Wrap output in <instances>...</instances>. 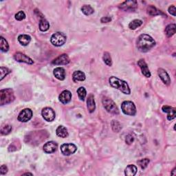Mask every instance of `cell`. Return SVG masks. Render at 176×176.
I'll list each match as a JSON object with an SVG mask.
<instances>
[{
    "mask_svg": "<svg viewBox=\"0 0 176 176\" xmlns=\"http://www.w3.org/2000/svg\"><path fill=\"white\" fill-rule=\"evenodd\" d=\"M10 72V70H8L7 68L1 67V68H0V74H1V79H0V80H2L4 79V78Z\"/></svg>",
    "mask_w": 176,
    "mask_h": 176,
    "instance_id": "cell-34",
    "label": "cell"
},
{
    "mask_svg": "<svg viewBox=\"0 0 176 176\" xmlns=\"http://www.w3.org/2000/svg\"><path fill=\"white\" fill-rule=\"evenodd\" d=\"M171 108H172V107H171V106H168V105H164L163 107H162V111H163V112H165V113H168V112L171 110Z\"/></svg>",
    "mask_w": 176,
    "mask_h": 176,
    "instance_id": "cell-41",
    "label": "cell"
},
{
    "mask_svg": "<svg viewBox=\"0 0 176 176\" xmlns=\"http://www.w3.org/2000/svg\"><path fill=\"white\" fill-rule=\"evenodd\" d=\"M176 25L174 24H169L165 28V34L168 37H172L175 33Z\"/></svg>",
    "mask_w": 176,
    "mask_h": 176,
    "instance_id": "cell-24",
    "label": "cell"
},
{
    "mask_svg": "<svg viewBox=\"0 0 176 176\" xmlns=\"http://www.w3.org/2000/svg\"><path fill=\"white\" fill-rule=\"evenodd\" d=\"M25 18V14L23 11H19L15 15V19L18 21H22Z\"/></svg>",
    "mask_w": 176,
    "mask_h": 176,
    "instance_id": "cell-36",
    "label": "cell"
},
{
    "mask_svg": "<svg viewBox=\"0 0 176 176\" xmlns=\"http://www.w3.org/2000/svg\"><path fill=\"white\" fill-rule=\"evenodd\" d=\"M76 150H77L76 146L72 143L63 144V145L61 146V151L62 154L66 155V156L74 154V153L76 151Z\"/></svg>",
    "mask_w": 176,
    "mask_h": 176,
    "instance_id": "cell-7",
    "label": "cell"
},
{
    "mask_svg": "<svg viewBox=\"0 0 176 176\" xmlns=\"http://www.w3.org/2000/svg\"><path fill=\"white\" fill-rule=\"evenodd\" d=\"M14 59L15 61L20 63H25L27 64L32 65L34 63L33 60L30 59V57H28L27 55H25V54H23L22 53H17L14 55Z\"/></svg>",
    "mask_w": 176,
    "mask_h": 176,
    "instance_id": "cell-11",
    "label": "cell"
},
{
    "mask_svg": "<svg viewBox=\"0 0 176 176\" xmlns=\"http://www.w3.org/2000/svg\"><path fill=\"white\" fill-rule=\"evenodd\" d=\"M111 125L112 129L115 132H119L122 129V127H121L120 123L118 122L117 120H112Z\"/></svg>",
    "mask_w": 176,
    "mask_h": 176,
    "instance_id": "cell-31",
    "label": "cell"
},
{
    "mask_svg": "<svg viewBox=\"0 0 176 176\" xmlns=\"http://www.w3.org/2000/svg\"><path fill=\"white\" fill-rule=\"evenodd\" d=\"M77 94L78 96H79V99L83 101L85 99L86 95H87V92H86V89H85V88L80 87L77 89Z\"/></svg>",
    "mask_w": 176,
    "mask_h": 176,
    "instance_id": "cell-28",
    "label": "cell"
},
{
    "mask_svg": "<svg viewBox=\"0 0 176 176\" xmlns=\"http://www.w3.org/2000/svg\"><path fill=\"white\" fill-rule=\"evenodd\" d=\"M86 79L85 74L81 71H75L72 75L73 81L76 83L79 81H84Z\"/></svg>",
    "mask_w": 176,
    "mask_h": 176,
    "instance_id": "cell-19",
    "label": "cell"
},
{
    "mask_svg": "<svg viewBox=\"0 0 176 176\" xmlns=\"http://www.w3.org/2000/svg\"><path fill=\"white\" fill-rule=\"evenodd\" d=\"M138 171V169L136 166L134 164H129L126 167L125 170V174L127 176H134Z\"/></svg>",
    "mask_w": 176,
    "mask_h": 176,
    "instance_id": "cell-21",
    "label": "cell"
},
{
    "mask_svg": "<svg viewBox=\"0 0 176 176\" xmlns=\"http://www.w3.org/2000/svg\"><path fill=\"white\" fill-rule=\"evenodd\" d=\"M137 7L138 3L136 1H125L119 6L120 9L125 11H134Z\"/></svg>",
    "mask_w": 176,
    "mask_h": 176,
    "instance_id": "cell-10",
    "label": "cell"
},
{
    "mask_svg": "<svg viewBox=\"0 0 176 176\" xmlns=\"http://www.w3.org/2000/svg\"><path fill=\"white\" fill-rule=\"evenodd\" d=\"M134 137L132 136L130 134H129L127 135L126 136V138H125V143L127 144V145H131V144L134 142Z\"/></svg>",
    "mask_w": 176,
    "mask_h": 176,
    "instance_id": "cell-37",
    "label": "cell"
},
{
    "mask_svg": "<svg viewBox=\"0 0 176 176\" xmlns=\"http://www.w3.org/2000/svg\"><path fill=\"white\" fill-rule=\"evenodd\" d=\"M59 99L63 104H68L72 99V93L69 90L63 91L59 95Z\"/></svg>",
    "mask_w": 176,
    "mask_h": 176,
    "instance_id": "cell-16",
    "label": "cell"
},
{
    "mask_svg": "<svg viewBox=\"0 0 176 176\" xmlns=\"http://www.w3.org/2000/svg\"><path fill=\"white\" fill-rule=\"evenodd\" d=\"M49 28H50V24H49V22L44 18V17H41L39 22L40 30L42 32H45L49 29Z\"/></svg>",
    "mask_w": 176,
    "mask_h": 176,
    "instance_id": "cell-23",
    "label": "cell"
},
{
    "mask_svg": "<svg viewBox=\"0 0 176 176\" xmlns=\"http://www.w3.org/2000/svg\"><path fill=\"white\" fill-rule=\"evenodd\" d=\"M81 10H82L83 13L85 14V15L87 16L92 15V14H93L94 12L93 8L89 5L83 6V7L81 8Z\"/></svg>",
    "mask_w": 176,
    "mask_h": 176,
    "instance_id": "cell-26",
    "label": "cell"
},
{
    "mask_svg": "<svg viewBox=\"0 0 176 176\" xmlns=\"http://www.w3.org/2000/svg\"><path fill=\"white\" fill-rule=\"evenodd\" d=\"M175 168H174V170H173L172 171V172H171V175H176V173H175Z\"/></svg>",
    "mask_w": 176,
    "mask_h": 176,
    "instance_id": "cell-42",
    "label": "cell"
},
{
    "mask_svg": "<svg viewBox=\"0 0 176 176\" xmlns=\"http://www.w3.org/2000/svg\"><path fill=\"white\" fill-rule=\"evenodd\" d=\"M121 109L123 112L128 116H135L136 114V108L132 101H124L121 104Z\"/></svg>",
    "mask_w": 176,
    "mask_h": 176,
    "instance_id": "cell-5",
    "label": "cell"
},
{
    "mask_svg": "<svg viewBox=\"0 0 176 176\" xmlns=\"http://www.w3.org/2000/svg\"><path fill=\"white\" fill-rule=\"evenodd\" d=\"M0 49L4 53H6L9 50V45L4 37H0Z\"/></svg>",
    "mask_w": 176,
    "mask_h": 176,
    "instance_id": "cell-25",
    "label": "cell"
},
{
    "mask_svg": "<svg viewBox=\"0 0 176 176\" xmlns=\"http://www.w3.org/2000/svg\"><path fill=\"white\" fill-rule=\"evenodd\" d=\"M42 116L48 122H52L55 119V112L50 108H45L42 110Z\"/></svg>",
    "mask_w": 176,
    "mask_h": 176,
    "instance_id": "cell-9",
    "label": "cell"
},
{
    "mask_svg": "<svg viewBox=\"0 0 176 176\" xmlns=\"http://www.w3.org/2000/svg\"><path fill=\"white\" fill-rule=\"evenodd\" d=\"M18 41L22 45L26 46L30 44L31 37L28 34H20L18 37Z\"/></svg>",
    "mask_w": 176,
    "mask_h": 176,
    "instance_id": "cell-22",
    "label": "cell"
},
{
    "mask_svg": "<svg viewBox=\"0 0 176 176\" xmlns=\"http://www.w3.org/2000/svg\"><path fill=\"white\" fill-rule=\"evenodd\" d=\"M175 12H176V9H175V6L172 5V6H171L169 8V13L171 14V15H172L173 16L175 17L176 15Z\"/></svg>",
    "mask_w": 176,
    "mask_h": 176,
    "instance_id": "cell-39",
    "label": "cell"
},
{
    "mask_svg": "<svg viewBox=\"0 0 176 176\" xmlns=\"http://www.w3.org/2000/svg\"><path fill=\"white\" fill-rule=\"evenodd\" d=\"M56 134L60 138H67L68 136V131L64 126L60 125L56 129Z\"/></svg>",
    "mask_w": 176,
    "mask_h": 176,
    "instance_id": "cell-20",
    "label": "cell"
},
{
    "mask_svg": "<svg viewBox=\"0 0 176 176\" xmlns=\"http://www.w3.org/2000/svg\"><path fill=\"white\" fill-rule=\"evenodd\" d=\"M137 48L142 53H147L155 45V41L149 34H143L137 39Z\"/></svg>",
    "mask_w": 176,
    "mask_h": 176,
    "instance_id": "cell-1",
    "label": "cell"
},
{
    "mask_svg": "<svg viewBox=\"0 0 176 176\" xmlns=\"http://www.w3.org/2000/svg\"><path fill=\"white\" fill-rule=\"evenodd\" d=\"M57 148H58V145L54 141H50V142L46 143L43 147L44 152H45L46 154H53L57 151Z\"/></svg>",
    "mask_w": 176,
    "mask_h": 176,
    "instance_id": "cell-12",
    "label": "cell"
},
{
    "mask_svg": "<svg viewBox=\"0 0 176 176\" xmlns=\"http://www.w3.org/2000/svg\"><path fill=\"white\" fill-rule=\"evenodd\" d=\"M158 76H160L161 80H162V82L164 84L166 85H169L170 83H171V79H170L169 75L168 73L164 70L162 68H159L158 70Z\"/></svg>",
    "mask_w": 176,
    "mask_h": 176,
    "instance_id": "cell-15",
    "label": "cell"
},
{
    "mask_svg": "<svg viewBox=\"0 0 176 176\" xmlns=\"http://www.w3.org/2000/svg\"><path fill=\"white\" fill-rule=\"evenodd\" d=\"M53 74H54V76L59 80H63L65 79V76H66L65 71L63 68L59 67V68H55L54 70Z\"/></svg>",
    "mask_w": 176,
    "mask_h": 176,
    "instance_id": "cell-18",
    "label": "cell"
},
{
    "mask_svg": "<svg viewBox=\"0 0 176 176\" xmlns=\"http://www.w3.org/2000/svg\"><path fill=\"white\" fill-rule=\"evenodd\" d=\"M50 41L54 46L59 47V46L65 44L66 41V36L64 33H61V32H57V33H55L52 35Z\"/></svg>",
    "mask_w": 176,
    "mask_h": 176,
    "instance_id": "cell-6",
    "label": "cell"
},
{
    "mask_svg": "<svg viewBox=\"0 0 176 176\" xmlns=\"http://www.w3.org/2000/svg\"><path fill=\"white\" fill-rule=\"evenodd\" d=\"M167 119L169 120H174L176 116V110L175 108H172L171 110H170L168 113H167Z\"/></svg>",
    "mask_w": 176,
    "mask_h": 176,
    "instance_id": "cell-35",
    "label": "cell"
},
{
    "mask_svg": "<svg viewBox=\"0 0 176 176\" xmlns=\"http://www.w3.org/2000/svg\"><path fill=\"white\" fill-rule=\"evenodd\" d=\"M32 117H33V111L31 109H24L20 112L17 119L22 123H26L31 119Z\"/></svg>",
    "mask_w": 176,
    "mask_h": 176,
    "instance_id": "cell-8",
    "label": "cell"
},
{
    "mask_svg": "<svg viewBox=\"0 0 176 176\" xmlns=\"http://www.w3.org/2000/svg\"><path fill=\"white\" fill-rule=\"evenodd\" d=\"M24 175H33V174H30V173H25V174H23Z\"/></svg>",
    "mask_w": 176,
    "mask_h": 176,
    "instance_id": "cell-43",
    "label": "cell"
},
{
    "mask_svg": "<svg viewBox=\"0 0 176 176\" xmlns=\"http://www.w3.org/2000/svg\"><path fill=\"white\" fill-rule=\"evenodd\" d=\"M138 164L140 166V168L142 169H146L147 166H148V164L150 162V160L148 159V158H145V159H142V160H138Z\"/></svg>",
    "mask_w": 176,
    "mask_h": 176,
    "instance_id": "cell-32",
    "label": "cell"
},
{
    "mask_svg": "<svg viewBox=\"0 0 176 176\" xmlns=\"http://www.w3.org/2000/svg\"><path fill=\"white\" fill-rule=\"evenodd\" d=\"M12 131V127L9 125L3 126L1 129V134L2 135H8Z\"/></svg>",
    "mask_w": 176,
    "mask_h": 176,
    "instance_id": "cell-33",
    "label": "cell"
},
{
    "mask_svg": "<svg viewBox=\"0 0 176 176\" xmlns=\"http://www.w3.org/2000/svg\"><path fill=\"white\" fill-rule=\"evenodd\" d=\"M70 58L67 54H63L57 57L53 61L52 63L56 65H67L70 63Z\"/></svg>",
    "mask_w": 176,
    "mask_h": 176,
    "instance_id": "cell-13",
    "label": "cell"
},
{
    "mask_svg": "<svg viewBox=\"0 0 176 176\" xmlns=\"http://www.w3.org/2000/svg\"><path fill=\"white\" fill-rule=\"evenodd\" d=\"M138 65L139 66L140 68L141 69V71H142L143 74L147 78L151 77V74L150 72V70L148 68V65H147V63L145 62V61L144 59H140L138 61Z\"/></svg>",
    "mask_w": 176,
    "mask_h": 176,
    "instance_id": "cell-14",
    "label": "cell"
},
{
    "mask_svg": "<svg viewBox=\"0 0 176 176\" xmlns=\"http://www.w3.org/2000/svg\"><path fill=\"white\" fill-rule=\"evenodd\" d=\"M147 13H148L151 16H156L160 15V11L158 10L154 6L150 5L147 8Z\"/></svg>",
    "mask_w": 176,
    "mask_h": 176,
    "instance_id": "cell-29",
    "label": "cell"
},
{
    "mask_svg": "<svg viewBox=\"0 0 176 176\" xmlns=\"http://www.w3.org/2000/svg\"><path fill=\"white\" fill-rule=\"evenodd\" d=\"M15 99V94L12 89L8 88L0 91V105L2 106L12 103Z\"/></svg>",
    "mask_w": 176,
    "mask_h": 176,
    "instance_id": "cell-3",
    "label": "cell"
},
{
    "mask_svg": "<svg viewBox=\"0 0 176 176\" xmlns=\"http://www.w3.org/2000/svg\"><path fill=\"white\" fill-rule=\"evenodd\" d=\"M109 82L112 88L118 89L125 94H130V88L127 83L125 80L118 79L116 76H111L109 79Z\"/></svg>",
    "mask_w": 176,
    "mask_h": 176,
    "instance_id": "cell-2",
    "label": "cell"
},
{
    "mask_svg": "<svg viewBox=\"0 0 176 176\" xmlns=\"http://www.w3.org/2000/svg\"><path fill=\"white\" fill-rule=\"evenodd\" d=\"M102 102L104 108H105V109L109 113L116 115L119 114V110H118L117 106L116 105V103L111 99H109L108 97H104Z\"/></svg>",
    "mask_w": 176,
    "mask_h": 176,
    "instance_id": "cell-4",
    "label": "cell"
},
{
    "mask_svg": "<svg viewBox=\"0 0 176 176\" xmlns=\"http://www.w3.org/2000/svg\"><path fill=\"white\" fill-rule=\"evenodd\" d=\"M111 21V18L109 17H103L100 19V22L102 23H108V22H110Z\"/></svg>",
    "mask_w": 176,
    "mask_h": 176,
    "instance_id": "cell-40",
    "label": "cell"
},
{
    "mask_svg": "<svg viewBox=\"0 0 176 176\" xmlns=\"http://www.w3.org/2000/svg\"><path fill=\"white\" fill-rule=\"evenodd\" d=\"M103 61L105 62V63L107 65L111 66V65H112L111 57L110 56V54L108 53V52H105V53H104L103 57Z\"/></svg>",
    "mask_w": 176,
    "mask_h": 176,
    "instance_id": "cell-30",
    "label": "cell"
},
{
    "mask_svg": "<svg viewBox=\"0 0 176 176\" xmlns=\"http://www.w3.org/2000/svg\"><path fill=\"white\" fill-rule=\"evenodd\" d=\"M142 24L143 21H141L140 19H134L129 24V28H130L131 30H135L138 27H140Z\"/></svg>",
    "mask_w": 176,
    "mask_h": 176,
    "instance_id": "cell-27",
    "label": "cell"
},
{
    "mask_svg": "<svg viewBox=\"0 0 176 176\" xmlns=\"http://www.w3.org/2000/svg\"><path fill=\"white\" fill-rule=\"evenodd\" d=\"M8 171V167L6 165H2L1 167H0V174H1V175L6 174Z\"/></svg>",
    "mask_w": 176,
    "mask_h": 176,
    "instance_id": "cell-38",
    "label": "cell"
},
{
    "mask_svg": "<svg viewBox=\"0 0 176 176\" xmlns=\"http://www.w3.org/2000/svg\"><path fill=\"white\" fill-rule=\"evenodd\" d=\"M87 107L89 113H93L96 109V104H95L94 96L92 94H90L88 96L87 100Z\"/></svg>",
    "mask_w": 176,
    "mask_h": 176,
    "instance_id": "cell-17",
    "label": "cell"
}]
</instances>
